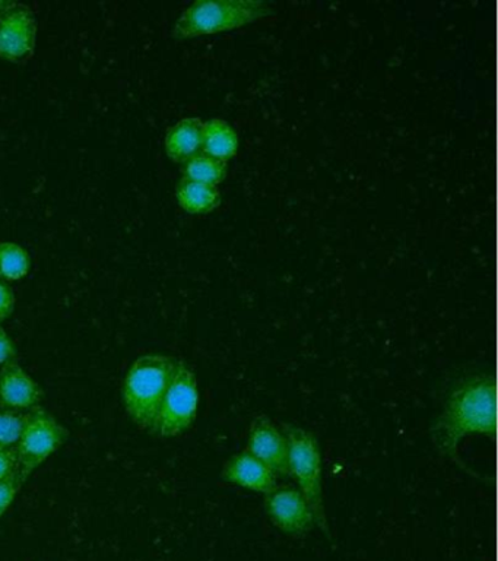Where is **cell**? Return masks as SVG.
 <instances>
[{"instance_id": "1", "label": "cell", "mask_w": 498, "mask_h": 561, "mask_svg": "<svg viewBox=\"0 0 498 561\" xmlns=\"http://www.w3.org/2000/svg\"><path fill=\"white\" fill-rule=\"evenodd\" d=\"M471 434L496 437L497 380L494 375H472L459 381L445 401L443 414L431 428L437 449L461 467L459 443Z\"/></svg>"}, {"instance_id": "2", "label": "cell", "mask_w": 498, "mask_h": 561, "mask_svg": "<svg viewBox=\"0 0 498 561\" xmlns=\"http://www.w3.org/2000/svg\"><path fill=\"white\" fill-rule=\"evenodd\" d=\"M178 359L164 354H146L126 373L121 399L126 414L139 428L154 432L157 415L176 371Z\"/></svg>"}, {"instance_id": "3", "label": "cell", "mask_w": 498, "mask_h": 561, "mask_svg": "<svg viewBox=\"0 0 498 561\" xmlns=\"http://www.w3.org/2000/svg\"><path fill=\"white\" fill-rule=\"evenodd\" d=\"M270 13L274 8L264 0H198L178 16L173 37L190 38L238 28Z\"/></svg>"}, {"instance_id": "4", "label": "cell", "mask_w": 498, "mask_h": 561, "mask_svg": "<svg viewBox=\"0 0 498 561\" xmlns=\"http://www.w3.org/2000/svg\"><path fill=\"white\" fill-rule=\"evenodd\" d=\"M282 433L286 434L288 445V472L312 507L316 526L331 538L323 500L322 454L317 437L296 424H283Z\"/></svg>"}, {"instance_id": "5", "label": "cell", "mask_w": 498, "mask_h": 561, "mask_svg": "<svg viewBox=\"0 0 498 561\" xmlns=\"http://www.w3.org/2000/svg\"><path fill=\"white\" fill-rule=\"evenodd\" d=\"M199 389L194 370L178 359L176 371L157 415L152 434L164 438L181 436L198 415Z\"/></svg>"}, {"instance_id": "6", "label": "cell", "mask_w": 498, "mask_h": 561, "mask_svg": "<svg viewBox=\"0 0 498 561\" xmlns=\"http://www.w3.org/2000/svg\"><path fill=\"white\" fill-rule=\"evenodd\" d=\"M68 430L49 412L37 408L27 415L15 454L19 459V473L24 482L40 468L55 451L68 440Z\"/></svg>"}, {"instance_id": "7", "label": "cell", "mask_w": 498, "mask_h": 561, "mask_svg": "<svg viewBox=\"0 0 498 561\" xmlns=\"http://www.w3.org/2000/svg\"><path fill=\"white\" fill-rule=\"evenodd\" d=\"M37 20L25 4L0 2V57L8 61L28 59L36 48Z\"/></svg>"}, {"instance_id": "8", "label": "cell", "mask_w": 498, "mask_h": 561, "mask_svg": "<svg viewBox=\"0 0 498 561\" xmlns=\"http://www.w3.org/2000/svg\"><path fill=\"white\" fill-rule=\"evenodd\" d=\"M265 508L273 524L291 537H304L316 526L312 507L301 491L291 486H275L265 494Z\"/></svg>"}, {"instance_id": "9", "label": "cell", "mask_w": 498, "mask_h": 561, "mask_svg": "<svg viewBox=\"0 0 498 561\" xmlns=\"http://www.w3.org/2000/svg\"><path fill=\"white\" fill-rule=\"evenodd\" d=\"M247 451L262 460L275 476H290L286 434L268 416L260 415L253 421L248 432Z\"/></svg>"}, {"instance_id": "10", "label": "cell", "mask_w": 498, "mask_h": 561, "mask_svg": "<svg viewBox=\"0 0 498 561\" xmlns=\"http://www.w3.org/2000/svg\"><path fill=\"white\" fill-rule=\"evenodd\" d=\"M222 480L242 489L268 494L277 486V476L262 460L244 450L231 456L221 472Z\"/></svg>"}, {"instance_id": "11", "label": "cell", "mask_w": 498, "mask_h": 561, "mask_svg": "<svg viewBox=\"0 0 498 561\" xmlns=\"http://www.w3.org/2000/svg\"><path fill=\"white\" fill-rule=\"evenodd\" d=\"M43 399V389L19 363L12 362L0 371V405L10 410H32Z\"/></svg>"}, {"instance_id": "12", "label": "cell", "mask_w": 498, "mask_h": 561, "mask_svg": "<svg viewBox=\"0 0 498 561\" xmlns=\"http://www.w3.org/2000/svg\"><path fill=\"white\" fill-rule=\"evenodd\" d=\"M204 122L186 117L170 127L165 135V152L173 161L186 162L202 151Z\"/></svg>"}, {"instance_id": "13", "label": "cell", "mask_w": 498, "mask_h": 561, "mask_svg": "<svg viewBox=\"0 0 498 561\" xmlns=\"http://www.w3.org/2000/svg\"><path fill=\"white\" fill-rule=\"evenodd\" d=\"M176 197L178 205L190 214L211 213L221 202V193L216 184L196 182L187 178L177 183Z\"/></svg>"}, {"instance_id": "14", "label": "cell", "mask_w": 498, "mask_h": 561, "mask_svg": "<svg viewBox=\"0 0 498 561\" xmlns=\"http://www.w3.org/2000/svg\"><path fill=\"white\" fill-rule=\"evenodd\" d=\"M239 149V135L229 122L211 118L204 122L202 151L221 160L233 157Z\"/></svg>"}, {"instance_id": "15", "label": "cell", "mask_w": 498, "mask_h": 561, "mask_svg": "<svg viewBox=\"0 0 498 561\" xmlns=\"http://www.w3.org/2000/svg\"><path fill=\"white\" fill-rule=\"evenodd\" d=\"M227 161L209 153L200 151L185 162V175L183 178L196 180L208 184L222 182L227 175Z\"/></svg>"}, {"instance_id": "16", "label": "cell", "mask_w": 498, "mask_h": 561, "mask_svg": "<svg viewBox=\"0 0 498 561\" xmlns=\"http://www.w3.org/2000/svg\"><path fill=\"white\" fill-rule=\"evenodd\" d=\"M32 270V257L19 243L2 241L0 243V278L20 280Z\"/></svg>"}, {"instance_id": "17", "label": "cell", "mask_w": 498, "mask_h": 561, "mask_svg": "<svg viewBox=\"0 0 498 561\" xmlns=\"http://www.w3.org/2000/svg\"><path fill=\"white\" fill-rule=\"evenodd\" d=\"M27 415L14 410L0 411V450L15 449L27 423Z\"/></svg>"}, {"instance_id": "18", "label": "cell", "mask_w": 498, "mask_h": 561, "mask_svg": "<svg viewBox=\"0 0 498 561\" xmlns=\"http://www.w3.org/2000/svg\"><path fill=\"white\" fill-rule=\"evenodd\" d=\"M23 484L24 481L21 480L19 472L8 477L7 480L0 481V517L5 515L8 508L12 506Z\"/></svg>"}, {"instance_id": "19", "label": "cell", "mask_w": 498, "mask_h": 561, "mask_svg": "<svg viewBox=\"0 0 498 561\" xmlns=\"http://www.w3.org/2000/svg\"><path fill=\"white\" fill-rule=\"evenodd\" d=\"M15 294L3 280H0V323L10 319L15 310Z\"/></svg>"}, {"instance_id": "20", "label": "cell", "mask_w": 498, "mask_h": 561, "mask_svg": "<svg viewBox=\"0 0 498 561\" xmlns=\"http://www.w3.org/2000/svg\"><path fill=\"white\" fill-rule=\"evenodd\" d=\"M19 472V459L15 449L0 450V481Z\"/></svg>"}, {"instance_id": "21", "label": "cell", "mask_w": 498, "mask_h": 561, "mask_svg": "<svg viewBox=\"0 0 498 561\" xmlns=\"http://www.w3.org/2000/svg\"><path fill=\"white\" fill-rule=\"evenodd\" d=\"M16 346L5 329L0 327V366L15 362Z\"/></svg>"}]
</instances>
